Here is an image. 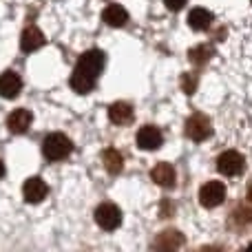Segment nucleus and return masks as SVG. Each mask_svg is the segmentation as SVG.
<instances>
[{"mask_svg":"<svg viewBox=\"0 0 252 252\" xmlns=\"http://www.w3.org/2000/svg\"><path fill=\"white\" fill-rule=\"evenodd\" d=\"M31 122H33V115H31V111L16 109L7 118V128L11 130V133H16V135H22V133H27V130H29Z\"/></svg>","mask_w":252,"mask_h":252,"instance_id":"9d476101","label":"nucleus"},{"mask_svg":"<svg viewBox=\"0 0 252 252\" xmlns=\"http://www.w3.org/2000/svg\"><path fill=\"white\" fill-rule=\"evenodd\" d=\"M248 199H250V204H252V184H250V188H248Z\"/></svg>","mask_w":252,"mask_h":252,"instance_id":"412c9836","label":"nucleus"},{"mask_svg":"<svg viewBox=\"0 0 252 252\" xmlns=\"http://www.w3.org/2000/svg\"><path fill=\"white\" fill-rule=\"evenodd\" d=\"M210 22H213V13L206 11V9H201V7L192 9V11L188 13V25H190L195 31H204V29H208Z\"/></svg>","mask_w":252,"mask_h":252,"instance_id":"f3484780","label":"nucleus"},{"mask_svg":"<svg viewBox=\"0 0 252 252\" xmlns=\"http://www.w3.org/2000/svg\"><path fill=\"white\" fill-rule=\"evenodd\" d=\"M250 250H252V244H250Z\"/></svg>","mask_w":252,"mask_h":252,"instance_id":"5701e85b","label":"nucleus"},{"mask_svg":"<svg viewBox=\"0 0 252 252\" xmlns=\"http://www.w3.org/2000/svg\"><path fill=\"white\" fill-rule=\"evenodd\" d=\"M246 168V157L237 151H226L217 157V170L226 177H235V175H241Z\"/></svg>","mask_w":252,"mask_h":252,"instance_id":"20e7f679","label":"nucleus"},{"mask_svg":"<svg viewBox=\"0 0 252 252\" xmlns=\"http://www.w3.org/2000/svg\"><path fill=\"white\" fill-rule=\"evenodd\" d=\"M184 133H186V137H190L192 142H204V139H208L210 135H213V124H210V120L206 118V115L195 113L186 120Z\"/></svg>","mask_w":252,"mask_h":252,"instance_id":"7ed1b4c3","label":"nucleus"},{"mask_svg":"<svg viewBox=\"0 0 252 252\" xmlns=\"http://www.w3.org/2000/svg\"><path fill=\"white\" fill-rule=\"evenodd\" d=\"M135 118V111L128 102H115L109 106V120L113 124H128Z\"/></svg>","mask_w":252,"mask_h":252,"instance_id":"4468645a","label":"nucleus"},{"mask_svg":"<svg viewBox=\"0 0 252 252\" xmlns=\"http://www.w3.org/2000/svg\"><path fill=\"white\" fill-rule=\"evenodd\" d=\"M71 151H73V142H71L66 135H62V133L47 135V137H44V142H42V155L47 157L49 161L64 159V157L71 155Z\"/></svg>","mask_w":252,"mask_h":252,"instance_id":"f03ea898","label":"nucleus"},{"mask_svg":"<svg viewBox=\"0 0 252 252\" xmlns=\"http://www.w3.org/2000/svg\"><path fill=\"white\" fill-rule=\"evenodd\" d=\"M2 175H4V164L0 161V177H2Z\"/></svg>","mask_w":252,"mask_h":252,"instance_id":"4be33fe9","label":"nucleus"},{"mask_svg":"<svg viewBox=\"0 0 252 252\" xmlns=\"http://www.w3.org/2000/svg\"><path fill=\"white\" fill-rule=\"evenodd\" d=\"M188 58H190V62L195 66H204L206 62L213 58V47H210V44H199V47H192L190 51H188Z\"/></svg>","mask_w":252,"mask_h":252,"instance_id":"a211bd4d","label":"nucleus"},{"mask_svg":"<svg viewBox=\"0 0 252 252\" xmlns=\"http://www.w3.org/2000/svg\"><path fill=\"white\" fill-rule=\"evenodd\" d=\"M164 4L170 9V11H179V9L186 4V0H164Z\"/></svg>","mask_w":252,"mask_h":252,"instance_id":"aec40b11","label":"nucleus"},{"mask_svg":"<svg viewBox=\"0 0 252 252\" xmlns=\"http://www.w3.org/2000/svg\"><path fill=\"white\" fill-rule=\"evenodd\" d=\"M182 89H184V93H186V95H192V93H195V89H197V75L184 73L182 75Z\"/></svg>","mask_w":252,"mask_h":252,"instance_id":"6ab92c4d","label":"nucleus"},{"mask_svg":"<svg viewBox=\"0 0 252 252\" xmlns=\"http://www.w3.org/2000/svg\"><path fill=\"white\" fill-rule=\"evenodd\" d=\"M161 142H164V135H161V130L157 128V126H142L137 133V146L142 148V151H157V148L161 146Z\"/></svg>","mask_w":252,"mask_h":252,"instance_id":"0eeeda50","label":"nucleus"},{"mask_svg":"<svg viewBox=\"0 0 252 252\" xmlns=\"http://www.w3.org/2000/svg\"><path fill=\"white\" fill-rule=\"evenodd\" d=\"M102 164H104V168L109 170L111 175H118L122 173L124 168V157L120 151H115V148H106L104 153H102Z\"/></svg>","mask_w":252,"mask_h":252,"instance_id":"dca6fc26","label":"nucleus"},{"mask_svg":"<svg viewBox=\"0 0 252 252\" xmlns=\"http://www.w3.org/2000/svg\"><path fill=\"white\" fill-rule=\"evenodd\" d=\"M151 177H153V182H155L157 186L173 188L175 186V179H177V173H175V168L170 164H166V161H159V164H157L155 168L151 170Z\"/></svg>","mask_w":252,"mask_h":252,"instance_id":"f8f14e48","label":"nucleus"},{"mask_svg":"<svg viewBox=\"0 0 252 252\" xmlns=\"http://www.w3.org/2000/svg\"><path fill=\"white\" fill-rule=\"evenodd\" d=\"M95 223L102 230H115L122 223V210L115 204H102L95 208Z\"/></svg>","mask_w":252,"mask_h":252,"instance_id":"39448f33","label":"nucleus"},{"mask_svg":"<svg viewBox=\"0 0 252 252\" xmlns=\"http://www.w3.org/2000/svg\"><path fill=\"white\" fill-rule=\"evenodd\" d=\"M182 246H184V237L177 230H164L155 239V250H177Z\"/></svg>","mask_w":252,"mask_h":252,"instance_id":"2eb2a0df","label":"nucleus"},{"mask_svg":"<svg viewBox=\"0 0 252 252\" xmlns=\"http://www.w3.org/2000/svg\"><path fill=\"white\" fill-rule=\"evenodd\" d=\"M102 69H104V53L100 49H91V51L82 53L73 75H71V89L75 93H80V95L91 93Z\"/></svg>","mask_w":252,"mask_h":252,"instance_id":"f257e3e1","label":"nucleus"},{"mask_svg":"<svg viewBox=\"0 0 252 252\" xmlns=\"http://www.w3.org/2000/svg\"><path fill=\"white\" fill-rule=\"evenodd\" d=\"M22 89V80L18 73H13V71H4V73H0V95L7 97V100H13V97L20 93Z\"/></svg>","mask_w":252,"mask_h":252,"instance_id":"9b49d317","label":"nucleus"},{"mask_svg":"<svg viewBox=\"0 0 252 252\" xmlns=\"http://www.w3.org/2000/svg\"><path fill=\"white\" fill-rule=\"evenodd\" d=\"M22 195H25V201H29V204H40L42 199H47L49 186L40 177H29L22 184Z\"/></svg>","mask_w":252,"mask_h":252,"instance_id":"6e6552de","label":"nucleus"},{"mask_svg":"<svg viewBox=\"0 0 252 252\" xmlns=\"http://www.w3.org/2000/svg\"><path fill=\"white\" fill-rule=\"evenodd\" d=\"M226 199V186L221 182H206L199 188V204L206 208H217Z\"/></svg>","mask_w":252,"mask_h":252,"instance_id":"423d86ee","label":"nucleus"},{"mask_svg":"<svg viewBox=\"0 0 252 252\" xmlns=\"http://www.w3.org/2000/svg\"><path fill=\"white\" fill-rule=\"evenodd\" d=\"M42 44H44V33L35 25H29L25 31H22V35H20V49L25 53L38 51Z\"/></svg>","mask_w":252,"mask_h":252,"instance_id":"1a4fd4ad","label":"nucleus"},{"mask_svg":"<svg viewBox=\"0 0 252 252\" xmlns=\"http://www.w3.org/2000/svg\"><path fill=\"white\" fill-rule=\"evenodd\" d=\"M102 20L109 27H124L128 22V11L122 7V4H109V7L102 11Z\"/></svg>","mask_w":252,"mask_h":252,"instance_id":"ddd939ff","label":"nucleus"}]
</instances>
